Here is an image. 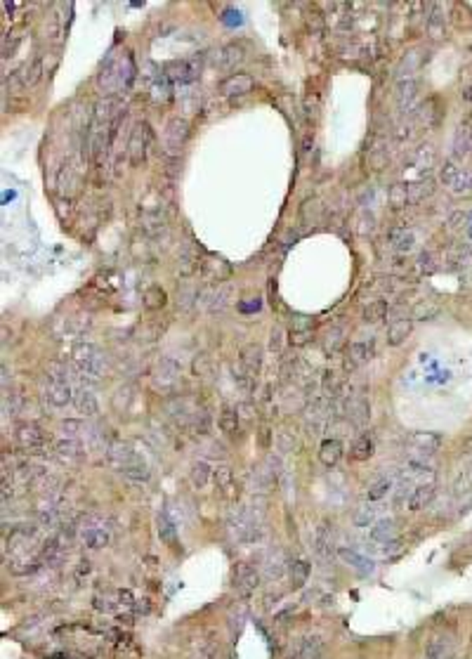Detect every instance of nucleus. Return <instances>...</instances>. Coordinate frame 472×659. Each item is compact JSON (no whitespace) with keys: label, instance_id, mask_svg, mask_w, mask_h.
<instances>
[{"label":"nucleus","instance_id":"f257e3e1","mask_svg":"<svg viewBox=\"0 0 472 659\" xmlns=\"http://www.w3.org/2000/svg\"><path fill=\"white\" fill-rule=\"evenodd\" d=\"M71 364L80 381H85L88 386H95V383H100L102 374H105L107 359L100 347H95L92 343H78L71 350Z\"/></svg>","mask_w":472,"mask_h":659},{"label":"nucleus","instance_id":"f03ea898","mask_svg":"<svg viewBox=\"0 0 472 659\" xmlns=\"http://www.w3.org/2000/svg\"><path fill=\"white\" fill-rule=\"evenodd\" d=\"M80 539H83L85 548H90V551H100V548L109 546V541H111V532H109V527L105 525V520L102 518H88L80 527Z\"/></svg>","mask_w":472,"mask_h":659},{"label":"nucleus","instance_id":"7ed1b4c3","mask_svg":"<svg viewBox=\"0 0 472 659\" xmlns=\"http://www.w3.org/2000/svg\"><path fill=\"white\" fill-rule=\"evenodd\" d=\"M105 456H107L109 466H111L114 471H118L120 475H123L125 471H130L132 466H137V463H142V458L123 442H109L107 449H105Z\"/></svg>","mask_w":472,"mask_h":659},{"label":"nucleus","instance_id":"20e7f679","mask_svg":"<svg viewBox=\"0 0 472 659\" xmlns=\"http://www.w3.org/2000/svg\"><path fill=\"white\" fill-rule=\"evenodd\" d=\"M442 182H444L453 194L472 192V173L465 168H458L453 161H444V165H442Z\"/></svg>","mask_w":472,"mask_h":659},{"label":"nucleus","instance_id":"39448f33","mask_svg":"<svg viewBox=\"0 0 472 659\" xmlns=\"http://www.w3.org/2000/svg\"><path fill=\"white\" fill-rule=\"evenodd\" d=\"M260 586V572L248 563H239L234 570V588L241 598H251Z\"/></svg>","mask_w":472,"mask_h":659},{"label":"nucleus","instance_id":"423d86ee","mask_svg":"<svg viewBox=\"0 0 472 659\" xmlns=\"http://www.w3.org/2000/svg\"><path fill=\"white\" fill-rule=\"evenodd\" d=\"M15 440H17V446L24 451H40L45 446V442H48L43 428H38L36 423H19L15 431Z\"/></svg>","mask_w":472,"mask_h":659},{"label":"nucleus","instance_id":"0eeeda50","mask_svg":"<svg viewBox=\"0 0 472 659\" xmlns=\"http://www.w3.org/2000/svg\"><path fill=\"white\" fill-rule=\"evenodd\" d=\"M149 140H152V133H149V125L147 123H140L135 125V130H132L130 135V142H128V156H130V165H142L147 161V147H149Z\"/></svg>","mask_w":472,"mask_h":659},{"label":"nucleus","instance_id":"6e6552de","mask_svg":"<svg viewBox=\"0 0 472 659\" xmlns=\"http://www.w3.org/2000/svg\"><path fill=\"white\" fill-rule=\"evenodd\" d=\"M442 444H444V440L437 433L418 431V433H411V437H408V446L413 449V456H420V458L435 456L437 451L442 449Z\"/></svg>","mask_w":472,"mask_h":659},{"label":"nucleus","instance_id":"1a4fd4ad","mask_svg":"<svg viewBox=\"0 0 472 659\" xmlns=\"http://www.w3.org/2000/svg\"><path fill=\"white\" fill-rule=\"evenodd\" d=\"M180 364L175 362V359L170 357H161L156 369H154V381H156L158 388H163V390H168L177 383V378H180Z\"/></svg>","mask_w":472,"mask_h":659},{"label":"nucleus","instance_id":"9d476101","mask_svg":"<svg viewBox=\"0 0 472 659\" xmlns=\"http://www.w3.org/2000/svg\"><path fill=\"white\" fill-rule=\"evenodd\" d=\"M187 140H189V123L184 121V118H172L168 128H165V145H168V149L172 154L182 152Z\"/></svg>","mask_w":472,"mask_h":659},{"label":"nucleus","instance_id":"9b49d317","mask_svg":"<svg viewBox=\"0 0 472 659\" xmlns=\"http://www.w3.org/2000/svg\"><path fill=\"white\" fill-rule=\"evenodd\" d=\"M253 85H255V81H253V76H248V73H232V76H227L220 83V93L224 97H241V95H248Z\"/></svg>","mask_w":472,"mask_h":659},{"label":"nucleus","instance_id":"f8f14e48","mask_svg":"<svg viewBox=\"0 0 472 659\" xmlns=\"http://www.w3.org/2000/svg\"><path fill=\"white\" fill-rule=\"evenodd\" d=\"M55 456L66 466H76V463L83 461V444L76 437H64L55 442Z\"/></svg>","mask_w":472,"mask_h":659},{"label":"nucleus","instance_id":"ddd939ff","mask_svg":"<svg viewBox=\"0 0 472 659\" xmlns=\"http://www.w3.org/2000/svg\"><path fill=\"white\" fill-rule=\"evenodd\" d=\"M212 482H215L217 491H220V496H224L227 501H234V498L239 496V487H236V480H234L232 468L217 466L215 471H212Z\"/></svg>","mask_w":472,"mask_h":659},{"label":"nucleus","instance_id":"4468645a","mask_svg":"<svg viewBox=\"0 0 472 659\" xmlns=\"http://www.w3.org/2000/svg\"><path fill=\"white\" fill-rule=\"evenodd\" d=\"M45 399L57 409H64L66 404L73 402V390L69 386V381H48L45 388Z\"/></svg>","mask_w":472,"mask_h":659},{"label":"nucleus","instance_id":"2eb2a0df","mask_svg":"<svg viewBox=\"0 0 472 659\" xmlns=\"http://www.w3.org/2000/svg\"><path fill=\"white\" fill-rule=\"evenodd\" d=\"M341 411H343V416L347 418V421H352L354 426H364V423L368 421V402L361 395H354V397H350L347 402L345 404H341Z\"/></svg>","mask_w":472,"mask_h":659},{"label":"nucleus","instance_id":"dca6fc26","mask_svg":"<svg viewBox=\"0 0 472 659\" xmlns=\"http://www.w3.org/2000/svg\"><path fill=\"white\" fill-rule=\"evenodd\" d=\"M433 498H435V482H418L411 489V494H408L406 508H408V511H413V513L423 511V508L428 506Z\"/></svg>","mask_w":472,"mask_h":659},{"label":"nucleus","instance_id":"f3484780","mask_svg":"<svg viewBox=\"0 0 472 659\" xmlns=\"http://www.w3.org/2000/svg\"><path fill=\"white\" fill-rule=\"evenodd\" d=\"M165 71H168V76L172 78V81L189 83L197 78L199 64L194 60H177V62H170V64L165 66Z\"/></svg>","mask_w":472,"mask_h":659},{"label":"nucleus","instance_id":"a211bd4d","mask_svg":"<svg viewBox=\"0 0 472 659\" xmlns=\"http://www.w3.org/2000/svg\"><path fill=\"white\" fill-rule=\"evenodd\" d=\"M312 548L319 558H333V530L328 525H319L312 536Z\"/></svg>","mask_w":472,"mask_h":659},{"label":"nucleus","instance_id":"6ab92c4d","mask_svg":"<svg viewBox=\"0 0 472 659\" xmlns=\"http://www.w3.org/2000/svg\"><path fill=\"white\" fill-rule=\"evenodd\" d=\"M394 97H397V105H399L401 111L411 109L413 102H416V97H418V81H416V78H399Z\"/></svg>","mask_w":472,"mask_h":659},{"label":"nucleus","instance_id":"aec40b11","mask_svg":"<svg viewBox=\"0 0 472 659\" xmlns=\"http://www.w3.org/2000/svg\"><path fill=\"white\" fill-rule=\"evenodd\" d=\"M321 657V640L314 635L300 638L291 650V659H319Z\"/></svg>","mask_w":472,"mask_h":659},{"label":"nucleus","instance_id":"412c9836","mask_svg":"<svg viewBox=\"0 0 472 659\" xmlns=\"http://www.w3.org/2000/svg\"><path fill=\"white\" fill-rule=\"evenodd\" d=\"M73 406H76L78 414H83V416H97V411H100L95 395H92L90 388H85V386L78 388V390H73Z\"/></svg>","mask_w":472,"mask_h":659},{"label":"nucleus","instance_id":"4be33fe9","mask_svg":"<svg viewBox=\"0 0 472 659\" xmlns=\"http://www.w3.org/2000/svg\"><path fill=\"white\" fill-rule=\"evenodd\" d=\"M428 36L433 41H444L446 38V19L442 15L439 5H430V17H428Z\"/></svg>","mask_w":472,"mask_h":659},{"label":"nucleus","instance_id":"5701e85b","mask_svg":"<svg viewBox=\"0 0 472 659\" xmlns=\"http://www.w3.org/2000/svg\"><path fill=\"white\" fill-rule=\"evenodd\" d=\"M319 458L326 468H333L343 458V442L338 437H328L319 446Z\"/></svg>","mask_w":472,"mask_h":659},{"label":"nucleus","instance_id":"b1692460","mask_svg":"<svg viewBox=\"0 0 472 659\" xmlns=\"http://www.w3.org/2000/svg\"><path fill=\"white\" fill-rule=\"evenodd\" d=\"M241 364L251 371V374H260L262 369V347L257 343H248V345L241 347Z\"/></svg>","mask_w":472,"mask_h":659},{"label":"nucleus","instance_id":"393cba45","mask_svg":"<svg viewBox=\"0 0 472 659\" xmlns=\"http://www.w3.org/2000/svg\"><path fill=\"white\" fill-rule=\"evenodd\" d=\"M210 480H212V471H210V466L206 461H197L192 466V471H189V482H192V487L197 491H206L208 489V485H210Z\"/></svg>","mask_w":472,"mask_h":659},{"label":"nucleus","instance_id":"a878e982","mask_svg":"<svg viewBox=\"0 0 472 659\" xmlns=\"http://www.w3.org/2000/svg\"><path fill=\"white\" fill-rule=\"evenodd\" d=\"M43 71H45V66H43V57L40 55H36L33 57L28 64L21 69V73H19V78H21V85L24 88H33L40 78H43Z\"/></svg>","mask_w":472,"mask_h":659},{"label":"nucleus","instance_id":"bb28decb","mask_svg":"<svg viewBox=\"0 0 472 659\" xmlns=\"http://www.w3.org/2000/svg\"><path fill=\"white\" fill-rule=\"evenodd\" d=\"M286 572V558H284V551L281 548H274V551L267 553V558H264V575L269 579H281Z\"/></svg>","mask_w":472,"mask_h":659},{"label":"nucleus","instance_id":"cd10ccee","mask_svg":"<svg viewBox=\"0 0 472 659\" xmlns=\"http://www.w3.org/2000/svg\"><path fill=\"white\" fill-rule=\"evenodd\" d=\"M411 319L401 317V319H394L392 324H390L388 329V345H401V343L406 341V336L411 334Z\"/></svg>","mask_w":472,"mask_h":659},{"label":"nucleus","instance_id":"c85d7f7f","mask_svg":"<svg viewBox=\"0 0 472 659\" xmlns=\"http://www.w3.org/2000/svg\"><path fill=\"white\" fill-rule=\"evenodd\" d=\"M241 60H244V48L232 43V45H224L220 53H217L215 62H217V66H220V69H234Z\"/></svg>","mask_w":472,"mask_h":659},{"label":"nucleus","instance_id":"c756f323","mask_svg":"<svg viewBox=\"0 0 472 659\" xmlns=\"http://www.w3.org/2000/svg\"><path fill=\"white\" fill-rule=\"evenodd\" d=\"M158 536H161V541L168 543V546H172V548L177 546V527L165 511L158 513Z\"/></svg>","mask_w":472,"mask_h":659},{"label":"nucleus","instance_id":"7c9ffc66","mask_svg":"<svg viewBox=\"0 0 472 659\" xmlns=\"http://www.w3.org/2000/svg\"><path fill=\"white\" fill-rule=\"evenodd\" d=\"M390 237V242H392V246L399 253H408V251L413 249V244H416V239H413V232L411 229H404V227H397V229H392V232L388 234Z\"/></svg>","mask_w":472,"mask_h":659},{"label":"nucleus","instance_id":"2f4dec72","mask_svg":"<svg viewBox=\"0 0 472 659\" xmlns=\"http://www.w3.org/2000/svg\"><path fill=\"white\" fill-rule=\"evenodd\" d=\"M350 456H352L354 461H368V458L373 456V440H371V435H368V433L359 435V437H356L354 442H352Z\"/></svg>","mask_w":472,"mask_h":659},{"label":"nucleus","instance_id":"473e14b6","mask_svg":"<svg viewBox=\"0 0 472 659\" xmlns=\"http://www.w3.org/2000/svg\"><path fill=\"white\" fill-rule=\"evenodd\" d=\"M217 423H220V431L232 437V435L239 433V428H241V416H239V411L232 409V406H224Z\"/></svg>","mask_w":472,"mask_h":659},{"label":"nucleus","instance_id":"72a5a7b5","mask_svg":"<svg viewBox=\"0 0 472 659\" xmlns=\"http://www.w3.org/2000/svg\"><path fill=\"white\" fill-rule=\"evenodd\" d=\"M206 298H208V300H203V303H206V309H208V312H222V309L229 305V289L227 286H222V289H212Z\"/></svg>","mask_w":472,"mask_h":659},{"label":"nucleus","instance_id":"f704fd0d","mask_svg":"<svg viewBox=\"0 0 472 659\" xmlns=\"http://www.w3.org/2000/svg\"><path fill=\"white\" fill-rule=\"evenodd\" d=\"M347 357L352 364H364L373 357V341L368 343H352L347 347Z\"/></svg>","mask_w":472,"mask_h":659},{"label":"nucleus","instance_id":"c9c22d12","mask_svg":"<svg viewBox=\"0 0 472 659\" xmlns=\"http://www.w3.org/2000/svg\"><path fill=\"white\" fill-rule=\"evenodd\" d=\"M142 650L132 638H120L114 647V659H140Z\"/></svg>","mask_w":472,"mask_h":659},{"label":"nucleus","instance_id":"e433bc0d","mask_svg":"<svg viewBox=\"0 0 472 659\" xmlns=\"http://www.w3.org/2000/svg\"><path fill=\"white\" fill-rule=\"evenodd\" d=\"M371 539L373 541H381V543L394 541V523L392 520H378V523L371 527Z\"/></svg>","mask_w":472,"mask_h":659},{"label":"nucleus","instance_id":"4c0bfd02","mask_svg":"<svg viewBox=\"0 0 472 659\" xmlns=\"http://www.w3.org/2000/svg\"><path fill=\"white\" fill-rule=\"evenodd\" d=\"M309 572H312V567H309L307 560H296V563L291 565V584L293 588H302L305 584H307L309 579Z\"/></svg>","mask_w":472,"mask_h":659},{"label":"nucleus","instance_id":"58836bf2","mask_svg":"<svg viewBox=\"0 0 472 659\" xmlns=\"http://www.w3.org/2000/svg\"><path fill=\"white\" fill-rule=\"evenodd\" d=\"M388 317V303L385 300H373L364 307V322L366 324H381Z\"/></svg>","mask_w":472,"mask_h":659},{"label":"nucleus","instance_id":"ea45409f","mask_svg":"<svg viewBox=\"0 0 472 659\" xmlns=\"http://www.w3.org/2000/svg\"><path fill=\"white\" fill-rule=\"evenodd\" d=\"M392 487H394V482H392V478H381V480H376L371 487L366 489V498L368 501H381V498H385L392 491Z\"/></svg>","mask_w":472,"mask_h":659},{"label":"nucleus","instance_id":"a19ab883","mask_svg":"<svg viewBox=\"0 0 472 659\" xmlns=\"http://www.w3.org/2000/svg\"><path fill=\"white\" fill-rule=\"evenodd\" d=\"M168 303V294L161 286H149L145 291V307L147 309H161Z\"/></svg>","mask_w":472,"mask_h":659},{"label":"nucleus","instance_id":"79ce46f5","mask_svg":"<svg viewBox=\"0 0 472 659\" xmlns=\"http://www.w3.org/2000/svg\"><path fill=\"white\" fill-rule=\"evenodd\" d=\"M321 388H324V395L328 399H336L343 390V378L333 371H326L324 378H321Z\"/></svg>","mask_w":472,"mask_h":659},{"label":"nucleus","instance_id":"37998d69","mask_svg":"<svg viewBox=\"0 0 472 659\" xmlns=\"http://www.w3.org/2000/svg\"><path fill=\"white\" fill-rule=\"evenodd\" d=\"M321 201L319 199H312V201H305L302 208H300V217L305 225H316V222L321 220Z\"/></svg>","mask_w":472,"mask_h":659},{"label":"nucleus","instance_id":"c03bdc74","mask_svg":"<svg viewBox=\"0 0 472 659\" xmlns=\"http://www.w3.org/2000/svg\"><path fill=\"white\" fill-rule=\"evenodd\" d=\"M388 201L394 210L404 208V206L408 204V187L406 185H392L388 192Z\"/></svg>","mask_w":472,"mask_h":659},{"label":"nucleus","instance_id":"a18cd8bd","mask_svg":"<svg viewBox=\"0 0 472 659\" xmlns=\"http://www.w3.org/2000/svg\"><path fill=\"white\" fill-rule=\"evenodd\" d=\"M420 66V57L418 53L413 50V53H408L404 60L399 62V69H397V73H399V78H413V71Z\"/></svg>","mask_w":472,"mask_h":659},{"label":"nucleus","instance_id":"49530a36","mask_svg":"<svg viewBox=\"0 0 472 659\" xmlns=\"http://www.w3.org/2000/svg\"><path fill=\"white\" fill-rule=\"evenodd\" d=\"M345 331L341 329V326H336V329H331L328 331V336H326V345H324V350L328 352V354H336L341 347L345 345Z\"/></svg>","mask_w":472,"mask_h":659},{"label":"nucleus","instance_id":"de8ad7c7","mask_svg":"<svg viewBox=\"0 0 472 659\" xmlns=\"http://www.w3.org/2000/svg\"><path fill=\"white\" fill-rule=\"evenodd\" d=\"M234 381H236V386L244 388V390H248V392L255 388V374H251L246 366H239V369L234 366Z\"/></svg>","mask_w":472,"mask_h":659},{"label":"nucleus","instance_id":"09e8293b","mask_svg":"<svg viewBox=\"0 0 472 659\" xmlns=\"http://www.w3.org/2000/svg\"><path fill=\"white\" fill-rule=\"evenodd\" d=\"M189 428H192V431L197 433V435H206V433L210 431V416L206 414V411H194Z\"/></svg>","mask_w":472,"mask_h":659},{"label":"nucleus","instance_id":"8fccbe9b","mask_svg":"<svg viewBox=\"0 0 472 659\" xmlns=\"http://www.w3.org/2000/svg\"><path fill=\"white\" fill-rule=\"evenodd\" d=\"M437 312H439V305L433 300H425L413 307V319H433Z\"/></svg>","mask_w":472,"mask_h":659},{"label":"nucleus","instance_id":"3c124183","mask_svg":"<svg viewBox=\"0 0 472 659\" xmlns=\"http://www.w3.org/2000/svg\"><path fill=\"white\" fill-rule=\"evenodd\" d=\"M373 523H376V508L373 506H361L359 511L354 513L356 527H373Z\"/></svg>","mask_w":472,"mask_h":659},{"label":"nucleus","instance_id":"603ef678","mask_svg":"<svg viewBox=\"0 0 472 659\" xmlns=\"http://www.w3.org/2000/svg\"><path fill=\"white\" fill-rule=\"evenodd\" d=\"M433 194V182H416V185L408 187V199L411 201H423V197H430Z\"/></svg>","mask_w":472,"mask_h":659},{"label":"nucleus","instance_id":"864d4df0","mask_svg":"<svg viewBox=\"0 0 472 659\" xmlns=\"http://www.w3.org/2000/svg\"><path fill=\"white\" fill-rule=\"evenodd\" d=\"M338 553H341V558L347 560V563L352 565V567H356V570H364V572H366V570H371V567H368L371 563H366L364 555H359L356 551H347V548H341V551H338Z\"/></svg>","mask_w":472,"mask_h":659},{"label":"nucleus","instance_id":"5fc2aeb1","mask_svg":"<svg viewBox=\"0 0 472 659\" xmlns=\"http://www.w3.org/2000/svg\"><path fill=\"white\" fill-rule=\"evenodd\" d=\"M385 163H388V152H383L381 147H373L371 152H368V165H371L373 170H383Z\"/></svg>","mask_w":472,"mask_h":659},{"label":"nucleus","instance_id":"6e6d98bb","mask_svg":"<svg viewBox=\"0 0 472 659\" xmlns=\"http://www.w3.org/2000/svg\"><path fill=\"white\" fill-rule=\"evenodd\" d=\"M276 446H279V451H293L296 449V435L291 431H281L276 435Z\"/></svg>","mask_w":472,"mask_h":659},{"label":"nucleus","instance_id":"4d7b16f0","mask_svg":"<svg viewBox=\"0 0 472 659\" xmlns=\"http://www.w3.org/2000/svg\"><path fill=\"white\" fill-rule=\"evenodd\" d=\"M284 336H286L284 329H281V326H274L272 334H269V350L276 352V354L284 350Z\"/></svg>","mask_w":472,"mask_h":659},{"label":"nucleus","instance_id":"13d9d810","mask_svg":"<svg viewBox=\"0 0 472 659\" xmlns=\"http://www.w3.org/2000/svg\"><path fill=\"white\" fill-rule=\"evenodd\" d=\"M48 381H66V362L48 364Z\"/></svg>","mask_w":472,"mask_h":659},{"label":"nucleus","instance_id":"bf43d9fd","mask_svg":"<svg viewBox=\"0 0 472 659\" xmlns=\"http://www.w3.org/2000/svg\"><path fill=\"white\" fill-rule=\"evenodd\" d=\"M309 336H312V331H309V329H293L291 331V343H293V345H305V343L309 341Z\"/></svg>","mask_w":472,"mask_h":659},{"label":"nucleus","instance_id":"052dcab7","mask_svg":"<svg viewBox=\"0 0 472 659\" xmlns=\"http://www.w3.org/2000/svg\"><path fill=\"white\" fill-rule=\"evenodd\" d=\"M356 222L361 225L359 229H356L359 234H368V232H373V227H376V220H373V217L368 215V213H361V217H359Z\"/></svg>","mask_w":472,"mask_h":659},{"label":"nucleus","instance_id":"680f3d73","mask_svg":"<svg viewBox=\"0 0 472 659\" xmlns=\"http://www.w3.org/2000/svg\"><path fill=\"white\" fill-rule=\"evenodd\" d=\"M90 570H92V567H90L88 560H80L78 567H76V575H73V577H76V584H83L85 579L90 577Z\"/></svg>","mask_w":472,"mask_h":659},{"label":"nucleus","instance_id":"e2e57ef3","mask_svg":"<svg viewBox=\"0 0 472 659\" xmlns=\"http://www.w3.org/2000/svg\"><path fill=\"white\" fill-rule=\"evenodd\" d=\"M418 267H420V269H425V272H433V269H435L437 265L433 262V255H430V253H423V255L418 258Z\"/></svg>","mask_w":472,"mask_h":659}]
</instances>
